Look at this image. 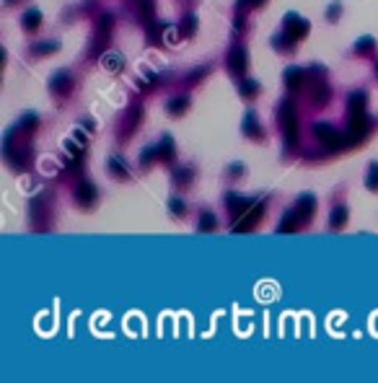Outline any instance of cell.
<instances>
[{"instance_id":"cell-9","label":"cell","mask_w":378,"mask_h":383,"mask_svg":"<svg viewBox=\"0 0 378 383\" xmlns=\"http://www.w3.org/2000/svg\"><path fill=\"white\" fill-rule=\"evenodd\" d=\"M370 171H373V174L368 176V184H370V187H378V166H375V168H370Z\"/></svg>"},{"instance_id":"cell-7","label":"cell","mask_w":378,"mask_h":383,"mask_svg":"<svg viewBox=\"0 0 378 383\" xmlns=\"http://www.w3.org/2000/svg\"><path fill=\"white\" fill-rule=\"evenodd\" d=\"M300 205H303V207H313V200H311V197H300ZM298 215H300V218H306V212H300V210H298Z\"/></svg>"},{"instance_id":"cell-8","label":"cell","mask_w":378,"mask_h":383,"mask_svg":"<svg viewBox=\"0 0 378 383\" xmlns=\"http://www.w3.org/2000/svg\"><path fill=\"white\" fill-rule=\"evenodd\" d=\"M39 21V13L37 11H32V13H29V16H26V24H29V29H34V24Z\"/></svg>"},{"instance_id":"cell-2","label":"cell","mask_w":378,"mask_h":383,"mask_svg":"<svg viewBox=\"0 0 378 383\" xmlns=\"http://www.w3.org/2000/svg\"><path fill=\"white\" fill-rule=\"evenodd\" d=\"M52 86H55V91H68V86H70V75H68V73H57V75H55V81H52Z\"/></svg>"},{"instance_id":"cell-11","label":"cell","mask_w":378,"mask_h":383,"mask_svg":"<svg viewBox=\"0 0 378 383\" xmlns=\"http://www.w3.org/2000/svg\"><path fill=\"white\" fill-rule=\"evenodd\" d=\"M202 225L207 228V225H215V218L213 215H207V218H202Z\"/></svg>"},{"instance_id":"cell-3","label":"cell","mask_w":378,"mask_h":383,"mask_svg":"<svg viewBox=\"0 0 378 383\" xmlns=\"http://www.w3.org/2000/svg\"><path fill=\"white\" fill-rule=\"evenodd\" d=\"M244 57H246V52H244V50H241V47L231 52V63H233V68H236V70H244V63H246V60H244Z\"/></svg>"},{"instance_id":"cell-4","label":"cell","mask_w":378,"mask_h":383,"mask_svg":"<svg viewBox=\"0 0 378 383\" xmlns=\"http://www.w3.org/2000/svg\"><path fill=\"white\" fill-rule=\"evenodd\" d=\"M78 197H81V202L88 205L91 200H94V189H91V187H81V194H78Z\"/></svg>"},{"instance_id":"cell-1","label":"cell","mask_w":378,"mask_h":383,"mask_svg":"<svg viewBox=\"0 0 378 383\" xmlns=\"http://www.w3.org/2000/svg\"><path fill=\"white\" fill-rule=\"evenodd\" d=\"M280 122H282L285 132H288L290 137H295V117H293V112H290V106H282V112H280Z\"/></svg>"},{"instance_id":"cell-6","label":"cell","mask_w":378,"mask_h":383,"mask_svg":"<svg viewBox=\"0 0 378 383\" xmlns=\"http://www.w3.org/2000/svg\"><path fill=\"white\" fill-rule=\"evenodd\" d=\"M344 218H347V215H344V210L339 207V210H337V215L331 218V225H342V223H344Z\"/></svg>"},{"instance_id":"cell-10","label":"cell","mask_w":378,"mask_h":383,"mask_svg":"<svg viewBox=\"0 0 378 383\" xmlns=\"http://www.w3.org/2000/svg\"><path fill=\"white\" fill-rule=\"evenodd\" d=\"M184 104H187L184 99H179V101H174V104H171V112H181V106H184Z\"/></svg>"},{"instance_id":"cell-5","label":"cell","mask_w":378,"mask_h":383,"mask_svg":"<svg viewBox=\"0 0 378 383\" xmlns=\"http://www.w3.org/2000/svg\"><path fill=\"white\" fill-rule=\"evenodd\" d=\"M104 63L109 65V70H119V57L117 55H107V57H104Z\"/></svg>"}]
</instances>
